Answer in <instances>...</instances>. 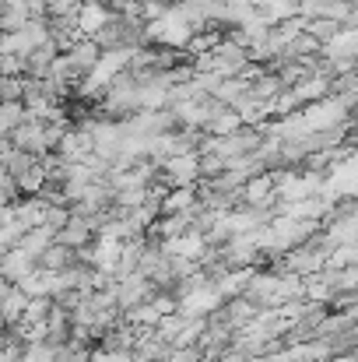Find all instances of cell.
Wrapping results in <instances>:
<instances>
[{
    "mask_svg": "<svg viewBox=\"0 0 358 362\" xmlns=\"http://www.w3.org/2000/svg\"><path fill=\"white\" fill-rule=\"evenodd\" d=\"M158 169H162V176H165L169 187H193V183L204 176V173H201V155H197V151L172 155V158H165Z\"/></svg>",
    "mask_w": 358,
    "mask_h": 362,
    "instance_id": "1",
    "label": "cell"
},
{
    "mask_svg": "<svg viewBox=\"0 0 358 362\" xmlns=\"http://www.w3.org/2000/svg\"><path fill=\"white\" fill-rule=\"evenodd\" d=\"M11 144L21 148V151H32V155H39V158L53 151V148H49V137H46V123L35 120V117H25V120L11 130Z\"/></svg>",
    "mask_w": 358,
    "mask_h": 362,
    "instance_id": "2",
    "label": "cell"
},
{
    "mask_svg": "<svg viewBox=\"0 0 358 362\" xmlns=\"http://www.w3.org/2000/svg\"><path fill=\"white\" fill-rule=\"evenodd\" d=\"M109 21H113V7L106 0H81V7H78V28H81V35L95 39Z\"/></svg>",
    "mask_w": 358,
    "mask_h": 362,
    "instance_id": "3",
    "label": "cell"
},
{
    "mask_svg": "<svg viewBox=\"0 0 358 362\" xmlns=\"http://www.w3.org/2000/svg\"><path fill=\"white\" fill-rule=\"evenodd\" d=\"M39 267V260L25 250V246H11V250H4V257H0V274L4 278H11V281H21L28 271H35Z\"/></svg>",
    "mask_w": 358,
    "mask_h": 362,
    "instance_id": "4",
    "label": "cell"
},
{
    "mask_svg": "<svg viewBox=\"0 0 358 362\" xmlns=\"http://www.w3.org/2000/svg\"><path fill=\"white\" fill-rule=\"evenodd\" d=\"M99 57H102V46H99L95 39H88V35H81V39L67 49V60L74 64L78 74H88V71L99 64Z\"/></svg>",
    "mask_w": 358,
    "mask_h": 362,
    "instance_id": "5",
    "label": "cell"
},
{
    "mask_svg": "<svg viewBox=\"0 0 358 362\" xmlns=\"http://www.w3.org/2000/svg\"><path fill=\"white\" fill-rule=\"evenodd\" d=\"M95 236V229H92V222L85 218V215H74L71 211V222L56 233V243H67L71 250H81V246H88Z\"/></svg>",
    "mask_w": 358,
    "mask_h": 362,
    "instance_id": "6",
    "label": "cell"
},
{
    "mask_svg": "<svg viewBox=\"0 0 358 362\" xmlns=\"http://www.w3.org/2000/svg\"><path fill=\"white\" fill-rule=\"evenodd\" d=\"M56 57H60V46H56L53 39H49V42H42V46H35V49L25 57V74H32V78H42Z\"/></svg>",
    "mask_w": 358,
    "mask_h": 362,
    "instance_id": "7",
    "label": "cell"
},
{
    "mask_svg": "<svg viewBox=\"0 0 358 362\" xmlns=\"http://www.w3.org/2000/svg\"><path fill=\"white\" fill-rule=\"evenodd\" d=\"M28 21H32V14H28L25 0H4L0 4V32H18Z\"/></svg>",
    "mask_w": 358,
    "mask_h": 362,
    "instance_id": "8",
    "label": "cell"
},
{
    "mask_svg": "<svg viewBox=\"0 0 358 362\" xmlns=\"http://www.w3.org/2000/svg\"><path fill=\"white\" fill-rule=\"evenodd\" d=\"M74 264V250L67 246V243H49L46 250H42V257H39V267H46V271H64V267H71Z\"/></svg>",
    "mask_w": 358,
    "mask_h": 362,
    "instance_id": "9",
    "label": "cell"
},
{
    "mask_svg": "<svg viewBox=\"0 0 358 362\" xmlns=\"http://www.w3.org/2000/svg\"><path fill=\"white\" fill-rule=\"evenodd\" d=\"M239 127H242V117H239L232 106H222L211 120L204 123V130L211 134V137H225V134H236Z\"/></svg>",
    "mask_w": 358,
    "mask_h": 362,
    "instance_id": "10",
    "label": "cell"
},
{
    "mask_svg": "<svg viewBox=\"0 0 358 362\" xmlns=\"http://www.w3.org/2000/svg\"><path fill=\"white\" fill-rule=\"evenodd\" d=\"M53 240H56V229H53V226H35V229H28V233L21 236L18 246H25V250L39 260V257H42V250H46Z\"/></svg>",
    "mask_w": 358,
    "mask_h": 362,
    "instance_id": "11",
    "label": "cell"
},
{
    "mask_svg": "<svg viewBox=\"0 0 358 362\" xmlns=\"http://www.w3.org/2000/svg\"><path fill=\"white\" fill-rule=\"evenodd\" d=\"M25 306H28V296L14 285L4 299H0V313H4V320H7V327H14L21 317H25Z\"/></svg>",
    "mask_w": 358,
    "mask_h": 362,
    "instance_id": "12",
    "label": "cell"
},
{
    "mask_svg": "<svg viewBox=\"0 0 358 362\" xmlns=\"http://www.w3.org/2000/svg\"><path fill=\"white\" fill-rule=\"evenodd\" d=\"M25 117H28L25 103H0V141L11 137V130L25 120Z\"/></svg>",
    "mask_w": 358,
    "mask_h": 362,
    "instance_id": "13",
    "label": "cell"
},
{
    "mask_svg": "<svg viewBox=\"0 0 358 362\" xmlns=\"http://www.w3.org/2000/svg\"><path fill=\"white\" fill-rule=\"evenodd\" d=\"M270 194H274V180H270V176H256V180L242 183V197H246L249 204H263Z\"/></svg>",
    "mask_w": 358,
    "mask_h": 362,
    "instance_id": "14",
    "label": "cell"
},
{
    "mask_svg": "<svg viewBox=\"0 0 358 362\" xmlns=\"http://www.w3.org/2000/svg\"><path fill=\"white\" fill-rule=\"evenodd\" d=\"M25 78L21 74H0V103H21Z\"/></svg>",
    "mask_w": 358,
    "mask_h": 362,
    "instance_id": "15",
    "label": "cell"
},
{
    "mask_svg": "<svg viewBox=\"0 0 358 362\" xmlns=\"http://www.w3.org/2000/svg\"><path fill=\"white\" fill-rule=\"evenodd\" d=\"M81 0H46V14L49 18H67V14H78Z\"/></svg>",
    "mask_w": 358,
    "mask_h": 362,
    "instance_id": "16",
    "label": "cell"
},
{
    "mask_svg": "<svg viewBox=\"0 0 358 362\" xmlns=\"http://www.w3.org/2000/svg\"><path fill=\"white\" fill-rule=\"evenodd\" d=\"M14 194H18V180L0 165V204H14Z\"/></svg>",
    "mask_w": 358,
    "mask_h": 362,
    "instance_id": "17",
    "label": "cell"
},
{
    "mask_svg": "<svg viewBox=\"0 0 358 362\" xmlns=\"http://www.w3.org/2000/svg\"><path fill=\"white\" fill-rule=\"evenodd\" d=\"M151 306L158 310V317H172V313H179V303H176L172 296H155Z\"/></svg>",
    "mask_w": 358,
    "mask_h": 362,
    "instance_id": "18",
    "label": "cell"
},
{
    "mask_svg": "<svg viewBox=\"0 0 358 362\" xmlns=\"http://www.w3.org/2000/svg\"><path fill=\"white\" fill-rule=\"evenodd\" d=\"M4 327H7V320H4V313H0V334H4Z\"/></svg>",
    "mask_w": 358,
    "mask_h": 362,
    "instance_id": "19",
    "label": "cell"
}]
</instances>
